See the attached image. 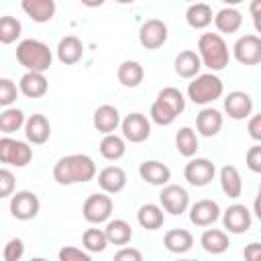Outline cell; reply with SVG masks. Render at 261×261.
Listing matches in <instances>:
<instances>
[{
  "instance_id": "10",
  "label": "cell",
  "mask_w": 261,
  "mask_h": 261,
  "mask_svg": "<svg viewBox=\"0 0 261 261\" xmlns=\"http://www.w3.org/2000/svg\"><path fill=\"white\" fill-rule=\"evenodd\" d=\"M214 173H216V167L210 159L206 157H196V159H190L184 167V177L188 179V184L196 186V188H202V186H208L212 179H214Z\"/></svg>"
},
{
  "instance_id": "48",
  "label": "cell",
  "mask_w": 261,
  "mask_h": 261,
  "mask_svg": "<svg viewBox=\"0 0 261 261\" xmlns=\"http://www.w3.org/2000/svg\"><path fill=\"white\" fill-rule=\"evenodd\" d=\"M243 257H245V261H257L261 257V243H249V245H245Z\"/></svg>"
},
{
  "instance_id": "41",
  "label": "cell",
  "mask_w": 261,
  "mask_h": 261,
  "mask_svg": "<svg viewBox=\"0 0 261 261\" xmlns=\"http://www.w3.org/2000/svg\"><path fill=\"white\" fill-rule=\"evenodd\" d=\"M59 261H92L90 253L88 251H82L77 247H71V245H65L59 249Z\"/></svg>"
},
{
  "instance_id": "9",
  "label": "cell",
  "mask_w": 261,
  "mask_h": 261,
  "mask_svg": "<svg viewBox=\"0 0 261 261\" xmlns=\"http://www.w3.org/2000/svg\"><path fill=\"white\" fill-rule=\"evenodd\" d=\"M232 55L243 65L261 63V37L259 35H243L232 45Z\"/></svg>"
},
{
  "instance_id": "19",
  "label": "cell",
  "mask_w": 261,
  "mask_h": 261,
  "mask_svg": "<svg viewBox=\"0 0 261 261\" xmlns=\"http://www.w3.org/2000/svg\"><path fill=\"white\" fill-rule=\"evenodd\" d=\"M98 186L104 194H118L126 186V173L118 165H108L98 173Z\"/></svg>"
},
{
  "instance_id": "3",
  "label": "cell",
  "mask_w": 261,
  "mask_h": 261,
  "mask_svg": "<svg viewBox=\"0 0 261 261\" xmlns=\"http://www.w3.org/2000/svg\"><path fill=\"white\" fill-rule=\"evenodd\" d=\"M198 55L202 59V65H206L212 71H220L228 65L230 53L226 47V41L218 33H202L198 39Z\"/></svg>"
},
{
  "instance_id": "46",
  "label": "cell",
  "mask_w": 261,
  "mask_h": 261,
  "mask_svg": "<svg viewBox=\"0 0 261 261\" xmlns=\"http://www.w3.org/2000/svg\"><path fill=\"white\" fill-rule=\"evenodd\" d=\"M247 133H249V137H251L253 141L261 143V112H259V114H253V116L249 118V122H247Z\"/></svg>"
},
{
  "instance_id": "6",
  "label": "cell",
  "mask_w": 261,
  "mask_h": 261,
  "mask_svg": "<svg viewBox=\"0 0 261 261\" xmlns=\"http://www.w3.org/2000/svg\"><path fill=\"white\" fill-rule=\"evenodd\" d=\"M112 208H114L112 198L104 192H98V194H92L86 198V202L82 206V214L90 224H102V222H108Z\"/></svg>"
},
{
  "instance_id": "11",
  "label": "cell",
  "mask_w": 261,
  "mask_h": 261,
  "mask_svg": "<svg viewBox=\"0 0 261 261\" xmlns=\"http://www.w3.org/2000/svg\"><path fill=\"white\" fill-rule=\"evenodd\" d=\"M39 208H41V202L35 192L20 190L10 198V214L16 220H33L39 214Z\"/></svg>"
},
{
  "instance_id": "27",
  "label": "cell",
  "mask_w": 261,
  "mask_h": 261,
  "mask_svg": "<svg viewBox=\"0 0 261 261\" xmlns=\"http://www.w3.org/2000/svg\"><path fill=\"white\" fill-rule=\"evenodd\" d=\"M116 77L118 82L124 86V88H137L143 77H145V69L139 61H133V59H126L118 65V71H116Z\"/></svg>"
},
{
  "instance_id": "44",
  "label": "cell",
  "mask_w": 261,
  "mask_h": 261,
  "mask_svg": "<svg viewBox=\"0 0 261 261\" xmlns=\"http://www.w3.org/2000/svg\"><path fill=\"white\" fill-rule=\"evenodd\" d=\"M14 190V175L10 169L2 167L0 169V198H8Z\"/></svg>"
},
{
  "instance_id": "42",
  "label": "cell",
  "mask_w": 261,
  "mask_h": 261,
  "mask_svg": "<svg viewBox=\"0 0 261 261\" xmlns=\"http://www.w3.org/2000/svg\"><path fill=\"white\" fill-rule=\"evenodd\" d=\"M24 255V243L20 239H10L4 245V261H20Z\"/></svg>"
},
{
  "instance_id": "35",
  "label": "cell",
  "mask_w": 261,
  "mask_h": 261,
  "mask_svg": "<svg viewBox=\"0 0 261 261\" xmlns=\"http://www.w3.org/2000/svg\"><path fill=\"white\" fill-rule=\"evenodd\" d=\"M24 124H27V118H24V112L20 108H4L2 110V114H0V130L4 135L20 130Z\"/></svg>"
},
{
  "instance_id": "20",
  "label": "cell",
  "mask_w": 261,
  "mask_h": 261,
  "mask_svg": "<svg viewBox=\"0 0 261 261\" xmlns=\"http://www.w3.org/2000/svg\"><path fill=\"white\" fill-rule=\"evenodd\" d=\"M139 175L151 186H167L171 179V169L161 161H143L139 165Z\"/></svg>"
},
{
  "instance_id": "26",
  "label": "cell",
  "mask_w": 261,
  "mask_h": 261,
  "mask_svg": "<svg viewBox=\"0 0 261 261\" xmlns=\"http://www.w3.org/2000/svg\"><path fill=\"white\" fill-rule=\"evenodd\" d=\"M200 245L206 253L210 255H220L228 249V234L224 230H218V228H206L200 237Z\"/></svg>"
},
{
  "instance_id": "39",
  "label": "cell",
  "mask_w": 261,
  "mask_h": 261,
  "mask_svg": "<svg viewBox=\"0 0 261 261\" xmlns=\"http://www.w3.org/2000/svg\"><path fill=\"white\" fill-rule=\"evenodd\" d=\"M149 116H151V120H153L155 124H159V126H167V124H171V122L177 118V114H175L171 108H167L161 100H155V102L151 104Z\"/></svg>"
},
{
  "instance_id": "28",
  "label": "cell",
  "mask_w": 261,
  "mask_h": 261,
  "mask_svg": "<svg viewBox=\"0 0 261 261\" xmlns=\"http://www.w3.org/2000/svg\"><path fill=\"white\" fill-rule=\"evenodd\" d=\"M214 24H216V29H218L220 33L230 35V33H237V31L241 29V24H243V16H241V12H239L237 8H232V6H224V8H220V10L216 12V16H214Z\"/></svg>"
},
{
  "instance_id": "18",
  "label": "cell",
  "mask_w": 261,
  "mask_h": 261,
  "mask_svg": "<svg viewBox=\"0 0 261 261\" xmlns=\"http://www.w3.org/2000/svg\"><path fill=\"white\" fill-rule=\"evenodd\" d=\"M24 137L31 145H43L51 137V124L43 114H31L24 124Z\"/></svg>"
},
{
  "instance_id": "15",
  "label": "cell",
  "mask_w": 261,
  "mask_h": 261,
  "mask_svg": "<svg viewBox=\"0 0 261 261\" xmlns=\"http://www.w3.org/2000/svg\"><path fill=\"white\" fill-rule=\"evenodd\" d=\"M220 218V206L214 200H198L190 206V222L196 226H210Z\"/></svg>"
},
{
  "instance_id": "12",
  "label": "cell",
  "mask_w": 261,
  "mask_h": 261,
  "mask_svg": "<svg viewBox=\"0 0 261 261\" xmlns=\"http://www.w3.org/2000/svg\"><path fill=\"white\" fill-rule=\"evenodd\" d=\"M167 41V24L159 18H149L139 29V43L145 49H159Z\"/></svg>"
},
{
  "instance_id": "5",
  "label": "cell",
  "mask_w": 261,
  "mask_h": 261,
  "mask_svg": "<svg viewBox=\"0 0 261 261\" xmlns=\"http://www.w3.org/2000/svg\"><path fill=\"white\" fill-rule=\"evenodd\" d=\"M33 159V147L27 141H16L10 137L0 139V161L14 167H24Z\"/></svg>"
},
{
  "instance_id": "7",
  "label": "cell",
  "mask_w": 261,
  "mask_h": 261,
  "mask_svg": "<svg viewBox=\"0 0 261 261\" xmlns=\"http://www.w3.org/2000/svg\"><path fill=\"white\" fill-rule=\"evenodd\" d=\"M159 202L165 212H169L171 216H179L190 206V194L186 188H181L177 184H167V186H163V190L159 194Z\"/></svg>"
},
{
  "instance_id": "4",
  "label": "cell",
  "mask_w": 261,
  "mask_h": 261,
  "mask_svg": "<svg viewBox=\"0 0 261 261\" xmlns=\"http://www.w3.org/2000/svg\"><path fill=\"white\" fill-rule=\"evenodd\" d=\"M222 92H224V84L216 73H200L188 84V98L200 106L218 100Z\"/></svg>"
},
{
  "instance_id": "2",
  "label": "cell",
  "mask_w": 261,
  "mask_h": 261,
  "mask_svg": "<svg viewBox=\"0 0 261 261\" xmlns=\"http://www.w3.org/2000/svg\"><path fill=\"white\" fill-rule=\"evenodd\" d=\"M16 61L27 69L35 73H45L53 63V53L49 45H45L39 39H24L16 45Z\"/></svg>"
},
{
  "instance_id": "53",
  "label": "cell",
  "mask_w": 261,
  "mask_h": 261,
  "mask_svg": "<svg viewBox=\"0 0 261 261\" xmlns=\"http://www.w3.org/2000/svg\"><path fill=\"white\" fill-rule=\"evenodd\" d=\"M257 261H261V257H259V259H257Z\"/></svg>"
},
{
  "instance_id": "49",
  "label": "cell",
  "mask_w": 261,
  "mask_h": 261,
  "mask_svg": "<svg viewBox=\"0 0 261 261\" xmlns=\"http://www.w3.org/2000/svg\"><path fill=\"white\" fill-rule=\"evenodd\" d=\"M253 212H255V216L261 220V192L257 194V198H255V202H253Z\"/></svg>"
},
{
  "instance_id": "17",
  "label": "cell",
  "mask_w": 261,
  "mask_h": 261,
  "mask_svg": "<svg viewBox=\"0 0 261 261\" xmlns=\"http://www.w3.org/2000/svg\"><path fill=\"white\" fill-rule=\"evenodd\" d=\"M173 69L179 77L184 80H194L200 75V69H202V59L196 51L192 49H186V51H179L175 61H173Z\"/></svg>"
},
{
  "instance_id": "14",
  "label": "cell",
  "mask_w": 261,
  "mask_h": 261,
  "mask_svg": "<svg viewBox=\"0 0 261 261\" xmlns=\"http://www.w3.org/2000/svg\"><path fill=\"white\" fill-rule=\"evenodd\" d=\"M224 112L232 120H245L253 114V98L247 92L234 90L224 98Z\"/></svg>"
},
{
  "instance_id": "1",
  "label": "cell",
  "mask_w": 261,
  "mask_h": 261,
  "mask_svg": "<svg viewBox=\"0 0 261 261\" xmlns=\"http://www.w3.org/2000/svg\"><path fill=\"white\" fill-rule=\"evenodd\" d=\"M96 177V163L90 155L73 153L57 159L53 165V179L59 186H71V184H86Z\"/></svg>"
},
{
  "instance_id": "24",
  "label": "cell",
  "mask_w": 261,
  "mask_h": 261,
  "mask_svg": "<svg viewBox=\"0 0 261 261\" xmlns=\"http://www.w3.org/2000/svg\"><path fill=\"white\" fill-rule=\"evenodd\" d=\"M18 90L27 96V98H43L49 90V82L43 73H35V71H27L20 82H18Z\"/></svg>"
},
{
  "instance_id": "37",
  "label": "cell",
  "mask_w": 261,
  "mask_h": 261,
  "mask_svg": "<svg viewBox=\"0 0 261 261\" xmlns=\"http://www.w3.org/2000/svg\"><path fill=\"white\" fill-rule=\"evenodd\" d=\"M22 33V24L14 16H2L0 18V43L10 45L14 43Z\"/></svg>"
},
{
  "instance_id": "52",
  "label": "cell",
  "mask_w": 261,
  "mask_h": 261,
  "mask_svg": "<svg viewBox=\"0 0 261 261\" xmlns=\"http://www.w3.org/2000/svg\"><path fill=\"white\" fill-rule=\"evenodd\" d=\"M259 192H261V186H259Z\"/></svg>"
},
{
  "instance_id": "45",
  "label": "cell",
  "mask_w": 261,
  "mask_h": 261,
  "mask_svg": "<svg viewBox=\"0 0 261 261\" xmlns=\"http://www.w3.org/2000/svg\"><path fill=\"white\" fill-rule=\"evenodd\" d=\"M112 261H143V253L135 247H122L120 251L114 253Z\"/></svg>"
},
{
  "instance_id": "29",
  "label": "cell",
  "mask_w": 261,
  "mask_h": 261,
  "mask_svg": "<svg viewBox=\"0 0 261 261\" xmlns=\"http://www.w3.org/2000/svg\"><path fill=\"white\" fill-rule=\"evenodd\" d=\"M220 188L228 198H239L243 194V179L234 165H224L220 169Z\"/></svg>"
},
{
  "instance_id": "50",
  "label": "cell",
  "mask_w": 261,
  "mask_h": 261,
  "mask_svg": "<svg viewBox=\"0 0 261 261\" xmlns=\"http://www.w3.org/2000/svg\"><path fill=\"white\" fill-rule=\"evenodd\" d=\"M31 261H47V259H43V257H33Z\"/></svg>"
},
{
  "instance_id": "16",
  "label": "cell",
  "mask_w": 261,
  "mask_h": 261,
  "mask_svg": "<svg viewBox=\"0 0 261 261\" xmlns=\"http://www.w3.org/2000/svg\"><path fill=\"white\" fill-rule=\"evenodd\" d=\"M120 112L112 104H102L94 110V128L102 135H114V130L120 126Z\"/></svg>"
},
{
  "instance_id": "23",
  "label": "cell",
  "mask_w": 261,
  "mask_h": 261,
  "mask_svg": "<svg viewBox=\"0 0 261 261\" xmlns=\"http://www.w3.org/2000/svg\"><path fill=\"white\" fill-rule=\"evenodd\" d=\"M194 245V237L190 230L186 228H171L165 232L163 237V247L169 251V253H175V255H181V253H188Z\"/></svg>"
},
{
  "instance_id": "22",
  "label": "cell",
  "mask_w": 261,
  "mask_h": 261,
  "mask_svg": "<svg viewBox=\"0 0 261 261\" xmlns=\"http://www.w3.org/2000/svg\"><path fill=\"white\" fill-rule=\"evenodd\" d=\"M84 57V45L77 37L67 35L57 43V59L65 65H73Z\"/></svg>"
},
{
  "instance_id": "47",
  "label": "cell",
  "mask_w": 261,
  "mask_h": 261,
  "mask_svg": "<svg viewBox=\"0 0 261 261\" xmlns=\"http://www.w3.org/2000/svg\"><path fill=\"white\" fill-rule=\"evenodd\" d=\"M249 12H251V16H253V27H255V31H257L259 37H261V0H253L251 6H249Z\"/></svg>"
},
{
  "instance_id": "21",
  "label": "cell",
  "mask_w": 261,
  "mask_h": 261,
  "mask_svg": "<svg viewBox=\"0 0 261 261\" xmlns=\"http://www.w3.org/2000/svg\"><path fill=\"white\" fill-rule=\"evenodd\" d=\"M222 128V114L216 108H202L196 116V130L202 137H216Z\"/></svg>"
},
{
  "instance_id": "43",
  "label": "cell",
  "mask_w": 261,
  "mask_h": 261,
  "mask_svg": "<svg viewBox=\"0 0 261 261\" xmlns=\"http://www.w3.org/2000/svg\"><path fill=\"white\" fill-rule=\"evenodd\" d=\"M245 163H247V167H249L253 173H261V143H259V145H253V147L247 151Z\"/></svg>"
},
{
  "instance_id": "33",
  "label": "cell",
  "mask_w": 261,
  "mask_h": 261,
  "mask_svg": "<svg viewBox=\"0 0 261 261\" xmlns=\"http://www.w3.org/2000/svg\"><path fill=\"white\" fill-rule=\"evenodd\" d=\"M100 155L108 161H118L124 153H126V143L124 137L118 135H104V139L100 141Z\"/></svg>"
},
{
  "instance_id": "40",
  "label": "cell",
  "mask_w": 261,
  "mask_h": 261,
  "mask_svg": "<svg viewBox=\"0 0 261 261\" xmlns=\"http://www.w3.org/2000/svg\"><path fill=\"white\" fill-rule=\"evenodd\" d=\"M16 96H18V90H16V84L8 77H2L0 80V104L4 108H10L12 102H16Z\"/></svg>"
},
{
  "instance_id": "38",
  "label": "cell",
  "mask_w": 261,
  "mask_h": 261,
  "mask_svg": "<svg viewBox=\"0 0 261 261\" xmlns=\"http://www.w3.org/2000/svg\"><path fill=\"white\" fill-rule=\"evenodd\" d=\"M157 100H161L167 108H171L175 114H181L184 108H186V98L184 94L177 90V88H163L159 94H157Z\"/></svg>"
},
{
  "instance_id": "34",
  "label": "cell",
  "mask_w": 261,
  "mask_h": 261,
  "mask_svg": "<svg viewBox=\"0 0 261 261\" xmlns=\"http://www.w3.org/2000/svg\"><path fill=\"white\" fill-rule=\"evenodd\" d=\"M198 147H200V143H198L196 130L190 128V126H181V128L177 130V135H175V149L179 151V155L192 159V157L196 155Z\"/></svg>"
},
{
  "instance_id": "25",
  "label": "cell",
  "mask_w": 261,
  "mask_h": 261,
  "mask_svg": "<svg viewBox=\"0 0 261 261\" xmlns=\"http://www.w3.org/2000/svg\"><path fill=\"white\" fill-rule=\"evenodd\" d=\"M20 8L35 22H49L55 14V2L53 0H22Z\"/></svg>"
},
{
  "instance_id": "36",
  "label": "cell",
  "mask_w": 261,
  "mask_h": 261,
  "mask_svg": "<svg viewBox=\"0 0 261 261\" xmlns=\"http://www.w3.org/2000/svg\"><path fill=\"white\" fill-rule=\"evenodd\" d=\"M82 245H84V251L88 253H102L110 243L102 228H88L82 234Z\"/></svg>"
},
{
  "instance_id": "8",
  "label": "cell",
  "mask_w": 261,
  "mask_h": 261,
  "mask_svg": "<svg viewBox=\"0 0 261 261\" xmlns=\"http://www.w3.org/2000/svg\"><path fill=\"white\" fill-rule=\"evenodd\" d=\"M120 130H122V137L124 141H130V143H143L149 139L151 135V120L141 114V112H130L122 118L120 122Z\"/></svg>"
},
{
  "instance_id": "51",
  "label": "cell",
  "mask_w": 261,
  "mask_h": 261,
  "mask_svg": "<svg viewBox=\"0 0 261 261\" xmlns=\"http://www.w3.org/2000/svg\"><path fill=\"white\" fill-rule=\"evenodd\" d=\"M177 261H198V259H177Z\"/></svg>"
},
{
  "instance_id": "13",
  "label": "cell",
  "mask_w": 261,
  "mask_h": 261,
  "mask_svg": "<svg viewBox=\"0 0 261 261\" xmlns=\"http://www.w3.org/2000/svg\"><path fill=\"white\" fill-rule=\"evenodd\" d=\"M251 222H253V218H251V212H249V208L245 204H232L222 214V224L232 234L247 232L251 228Z\"/></svg>"
},
{
  "instance_id": "31",
  "label": "cell",
  "mask_w": 261,
  "mask_h": 261,
  "mask_svg": "<svg viewBox=\"0 0 261 261\" xmlns=\"http://www.w3.org/2000/svg\"><path fill=\"white\" fill-rule=\"evenodd\" d=\"M104 232H106L110 245H120V247H122V245L130 243V239H133V228H130V224H128L126 220H122V218L108 220Z\"/></svg>"
},
{
  "instance_id": "30",
  "label": "cell",
  "mask_w": 261,
  "mask_h": 261,
  "mask_svg": "<svg viewBox=\"0 0 261 261\" xmlns=\"http://www.w3.org/2000/svg\"><path fill=\"white\" fill-rule=\"evenodd\" d=\"M137 220L145 230H157L163 226V208L157 204H143L137 212Z\"/></svg>"
},
{
  "instance_id": "32",
  "label": "cell",
  "mask_w": 261,
  "mask_h": 261,
  "mask_svg": "<svg viewBox=\"0 0 261 261\" xmlns=\"http://www.w3.org/2000/svg\"><path fill=\"white\" fill-rule=\"evenodd\" d=\"M212 8L206 4V2H196V4H190L188 10H186V20L192 29H206L210 22H212Z\"/></svg>"
}]
</instances>
